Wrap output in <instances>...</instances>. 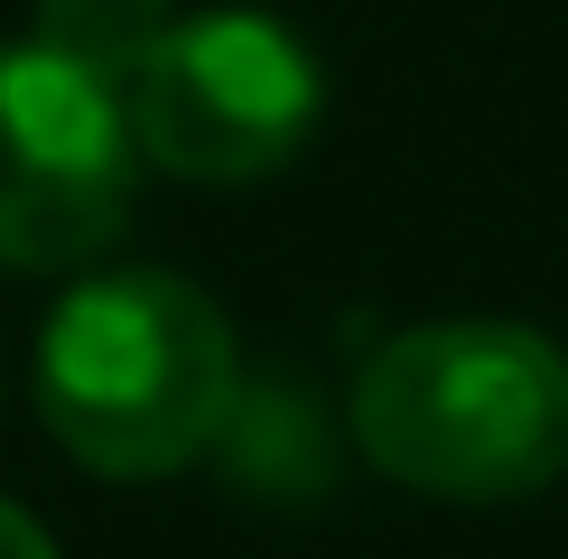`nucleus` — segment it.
Returning a JSON list of instances; mask_svg holds the SVG:
<instances>
[{
  "mask_svg": "<svg viewBox=\"0 0 568 559\" xmlns=\"http://www.w3.org/2000/svg\"><path fill=\"white\" fill-rule=\"evenodd\" d=\"M122 84L47 38H0V271H84L140 205Z\"/></svg>",
  "mask_w": 568,
  "mask_h": 559,
  "instance_id": "20e7f679",
  "label": "nucleus"
},
{
  "mask_svg": "<svg viewBox=\"0 0 568 559\" xmlns=\"http://www.w3.org/2000/svg\"><path fill=\"white\" fill-rule=\"evenodd\" d=\"M178 19V0H38V19H29V38L47 47H65L75 65H93V75H112L122 84L140 57H150V38Z\"/></svg>",
  "mask_w": 568,
  "mask_h": 559,
  "instance_id": "39448f33",
  "label": "nucleus"
},
{
  "mask_svg": "<svg viewBox=\"0 0 568 559\" xmlns=\"http://www.w3.org/2000/svg\"><path fill=\"white\" fill-rule=\"evenodd\" d=\"M0 559H57V541H47L38 512H19L10 495H0Z\"/></svg>",
  "mask_w": 568,
  "mask_h": 559,
  "instance_id": "423d86ee",
  "label": "nucleus"
},
{
  "mask_svg": "<svg viewBox=\"0 0 568 559\" xmlns=\"http://www.w3.org/2000/svg\"><path fill=\"white\" fill-rule=\"evenodd\" d=\"M354 448L429 504H531L568 476V345L523 317H419L354 373Z\"/></svg>",
  "mask_w": 568,
  "mask_h": 559,
  "instance_id": "f03ea898",
  "label": "nucleus"
},
{
  "mask_svg": "<svg viewBox=\"0 0 568 559\" xmlns=\"http://www.w3.org/2000/svg\"><path fill=\"white\" fill-rule=\"evenodd\" d=\"M243 410L233 317L186 271H93L38 326V419L84 476H186Z\"/></svg>",
  "mask_w": 568,
  "mask_h": 559,
  "instance_id": "f257e3e1",
  "label": "nucleus"
},
{
  "mask_svg": "<svg viewBox=\"0 0 568 559\" xmlns=\"http://www.w3.org/2000/svg\"><path fill=\"white\" fill-rule=\"evenodd\" d=\"M122 112L140 169L178 186H262L317 140L326 65L280 10L215 0L150 38V57L122 75Z\"/></svg>",
  "mask_w": 568,
  "mask_h": 559,
  "instance_id": "7ed1b4c3",
  "label": "nucleus"
}]
</instances>
